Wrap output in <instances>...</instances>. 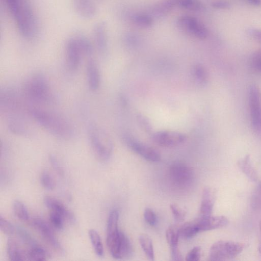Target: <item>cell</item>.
<instances>
[{
    "label": "cell",
    "instance_id": "6da1fadb",
    "mask_svg": "<svg viewBox=\"0 0 261 261\" xmlns=\"http://www.w3.org/2000/svg\"><path fill=\"white\" fill-rule=\"evenodd\" d=\"M4 1L20 36L27 40L35 39L39 26L32 1Z\"/></svg>",
    "mask_w": 261,
    "mask_h": 261
},
{
    "label": "cell",
    "instance_id": "7a4b0ae2",
    "mask_svg": "<svg viewBox=\"0 0 261 261\" xmlns=\"http://www.w3.org/2000/svg\"><path fill=\"white\" fill-rule=\"evenodd\" d=\"M28 112L43 128L57 138L68 140L75 135L73 124L59 113L36 107L28 109Z\"/></svg>",
    "mask_w": 261,
    "mask_h": 261
},
{
    "label": "cell",
    "instance_id": "3957f363",
    "mask_svg": "<svg viewBox=\"0 0 261 261\" xmlns=\"http://www.w3.org/2000/svg\"><path fill=\"white\" fill-rule=\"evenodd\" d=\"M22 93L28 100L37 104L49 103L54 99L48 81L41 73L33 74L25 81Z\"/></svg>",
    "mask_w": 261,
    "mask_h": 261
},
{
    "label": "cell",
    "instance_id": "277c9868",
    "mask_svg": "<svg viewBox=\"0 0 261 261\" xmlns=\"http://www.w3.org/2000/svg\"><path fill=\"white\" fill-rule=\"evenodd\" d=\"M91 148L95 156L101 162L108 161L113 151V143L107 133L100 127L91 124L88 130Z\"/></svg>",
    "mask_w": 261,
    "mask_h": 261
},
{
    "label": "cell",
    "instance_id": "5b68a950",
    "mask_svg": "<svg viewBox=\"0 0 261 261\" xmlns=\"http://www.w3.org/2000/svg\"><path fill=\"white\" fill-rule=\"evenodd\" d=\"M244 245L230 241H219L211 246L209 252L211 260H225L233 258L243 250Z\"/></svg>",
    "mask_w": 261,
    "mask_h": 261
},
{
    "label": "cell",
    "instance_id": "8992f818",
    "mask_svg": "<svg viewBox=\"0 0 261 261\" xmlns=\"http://www.w3.org/2000/svg\"><path fill=\"white\" fill-rule=\"evenodd\" d=\"M168 175L172 185L180 189L189 187L194 178V173L192 168L180 162H174L170 166Z\"/></svg>",
    "mask_w": 261,
    "mask_h": 261
},
{
    "label": "cell",
    "instance_id": "52a82bcc",
    "mask_svg": "<svg viewBox=\"0 0 261 261\" xmlns=\"http://www.w3.org/2000/svg\"><path fill=\"white\" fill-rule=\"evenodd\" d=\"M248 100L252 128L256 135L261 136V93L254 85L249 88Z\"/></svg>",
    "mask_w": 261,
    "mask_h": 261
},
{
    "label": "cell",
    "instance_id": "ba28073f",
    "mask_svg": "<svg viewBox=\"0 0 261 261\" xmlns=\"http://www.w3.org/2000/svg\"><path fill=\"white\" fill-rule=\"evenodd\" d=\"M177 24L182 31L197 39L204 40L208 36L205 25L193 16H181L178 19Z\"/></svg>",
    "mask_w": 261,
    "mask_h": 261
},
{
    "label": "cell",
    "instance_id": "9c48e42d",
    "mask_svg": "<svg viewBox=\"0 0 261 261\" xmlns=\"http://www.w3.org/2000/svg\"><path fill=\"white\" fill-rule=\"evenodd\" d=\"M153 141L159 146L173 147L183 144L186 140V135L174 130H160L152 135Z\"/></svg>",
    "mask_w": 261,
    "mask_h": 261
},
{
    "label": "cell",
    "instance_id": "30bf717a",
    "mask_svg": "<svg viewBox=\"0 0 261 261\" xmlns=\"http://www.w3.org/2000/svg\"><path fill=\"white\" fill-rule=\"evenodd\" d=\"M124 139L126 144L132 150L145 160L151 162H158L160 161V154L154 148L129 136L125 135Z\"/></svg>",
    "mask_w": 261,
    "mask_h": 261
},
{
    "label": "cell",
    "instance_id": "8fae6325",
    "mask_svg": "<svg viewBox=\"0 0 261 261\" xmlns=\"http://www.w3.org/2000/svg\"><path fill=\"white\" fill-rule=\"evenodd\" d=\"M65 55L68 68L72 71H76L84 55L75 36L67 40L65 46Z\"/></svg>",
    "mask_w": 261,
    "mask_h": 261
},
{
    "label": "cell",
    "instance_id": "7c38bea8",
    "mask_svg": "<svg viewBox=\"0 0 261 261\" xmlns=\"http://www.w3.org/2000/svg\"><path fill=\"white\" fill-rule=\"evenodd\" d=\"M108 248L111 255L115 259L128 258L133 253V247L130 241L121 231H120L118 237Z\"/></svg>",
    "mask_w": 261,
    "mask_h": 261
},
{
    "label": "cell",
    "instance_id": "4fadbf2b",
    "mask_svg": "<svg viewBox=\"0 0 261 261\" xmlns=\"http://www.w3.org/2000/svg\"><path fill=\"white\" fill-rule=\"evenodd\" d=\"M198 232L223 227L227 225L228 219L223 216H202L193 220Z\"/></svg>",
    "mask_w": 261,
    "mask_h": 261
},
{
    "label": "cell",
    "instance_id": "5bb4252c",
    "mask_svg": "<svg viewBox=\"0 0 261 261\" xmlns=\"http://www.w3.org/2000/svg\"><path fill=\"white\" fill-rule=\"evenodd\" d=\"M32 226L42 237L57 251L62 252L63 248L48 224L41 218H35L32 221Z\"/></svg>",
    "mask_w": 261,
    "mask_h": 261
},
{
    "label": "cell",
    "instance_id": "9a60e30c",
    "mask_svg": "<svg viewBox=\"0 0 261 261\" xmlns=\"http://www.w3.org/2000/svg\"><path fill=\"white\" fill-rule=\"evenodd\" d=\"M94 46L101 55L106 53L108 48L107 25L105 21H100L95 24L93 29Z\"/></svg>",
    "mask_w": 261,
    "mask_h": 261
},
{
    "label": "cell",
    "instance_id": "2e32d148",
    "mask_svg": "<svg viewBox=\"0 0 261 261\" xmlns=\"http://www.w3.org/2000/svg\"><path fill=\"white\" fill-rule=\"evenodd\" d=\"M74 11L83 19H91L97 13V7L94 0H72Z\"/></svg>",
    "mask_w": 261,
    "mask_h": 261
},
{
    "label": "cell",
    "instance_id": "e0dca14e",
    "mask_svg": "<svg viewBox=\"0 0 261 261\" xmlns=\"http://www.w3.org/2000/svg\"><path fill=\"white\" fill-rule=\"evenodd\" d=\"M179 227L176 225L170 226L166 230L167 241L171 248V257L173 260L179 261L182 259V255L178 248Z\"/></svg>",
    "mask_w": 261,
    "mask_h": 261
},
{
    "label": "cell",
    "instance_id": "ac0fdd59",
    "mask_svg": "<svg viewBox=\"0 0 261 261\" xmlns=\"http://www.w3.org/2000/svg\"><path fill=\"white\" fill-rule=\"evenodd\" d=\"M86 75L89 88L92 91L97 90L100 84V74L96 61L92 58L87 63Z\"/></svg>",
    "mask_w": 261,
    "mask_h": 261
},
{
    "label": "cell",
    "instance_id": "d6986e66",
    "mask_svg": "<svg viewBox=\"0 0 261 261\" xmlns=\"http://www.w3.org/2000/svg\"><path fill=\"white\" fill-rule=\"evenodd\" d=\"M8 127L10 131L15 135L24 136L29 133V127L25 120L16 113H12L9 116Z\"/></svg>",
    "mask_w": 261,
    "mask_h": 261
},
{
    "label": "cell",
    "instance_id": "ffe728a7",
    "mask_svg": "<svg viewBox=\"0 0 261 261\" xmlns=\"http://www.w3.org/2000/svg\"><path fill=\"white\" fill-rule=\"evenodd\" d=\"M44 201L46 207L50 210V211L60 214L64 219H67L70 222L75 221V219L72 213L60 200L54 197L46 196L44 198Z\"/></svg>",
    "mask_w": 261,
    "mask_h": 261
},
{
    "label": "cell",
    "instance_id": "44dd1931",
    "mask_svg": "<svg viewBox=\"0 0 261 261\" xmlns=\"http://www.w3.org/2000/svg\"><path fill=\"white\" fill-rule=\"evenodd\" d=\"M215 198L216 194L214 189L210 187L203 189L200 207V215H211Z\"/></svg>",
    "mask_w": 261,
    "mask_h": 261
},
{
    "label": "cell",
    "instance_id": "7402d4cb",
    "mask_svg": "<svg viewBox=\"0 0 261 261\" xmlns=\"http://www.w3.org/2000/svg\"><path fill=\"white\" fill-rule=\"evenodd\" d=\"M9 257L11 260H28L27 253H25L18 243L13 239H9L7 244Z\"/></svg>",
    "mask_w": 261,
    "mask_h": 261
},
{
    "label": "cell",
    "instance_id": "603a6c76",
    "mask_svg": "<svg viewBox=\"0 0 261 261\" xmlns=\"http://www.w3.org/2000/svg\"><path fill=\"white\" fill-rule=\"evenodd\" d=\"M175 7L173 0H164L153 5L151 13L155 17L166 16Z\"/></svg>",
    "mask_w": 261,
    "mask_h": 261
},
{
    "label": "cell",
    "instance_id": "cb8c5ba5",
    "mask_svg": "<svg viewBox=\"0 0 261 261\" xmlns=\"http://www.w3.org/2000/svg\"><path fill=\"white\" fill-rule=\"evenodd\" d=\"M238 166L242 171L253 181L258 178L256 170L253 166L249 155H247L238 162Z\"/></svg>",
    "mask_w": 261,
    "mask_h": 261
},
{
    "label": "cell",
    "instance_id": "d4e9b609",
    "mask_svg": "<svg viewBox=\"0 0 261 261\" xmlns=\"http://www.w3.org/2000/svg\"><path fill=\"white\" fill-rule=\"evenodd\" d=\"M118 219V211L116 210L111 211L107 222V238L113 237L119 232Z\"/></svg>",
    "mask_w": 261,
    "mask_h": 261
},
{
    "label": "cell",
    "instance_id": "484cf974",
    "mask_svg": "<svg viewBox=\"0 0 261 261\" xmlns=\"http://www.w3.org/2000/svg\"><path fill=\"white\" fill-rule=\"evenodd\" d=\"M192 75L197 84L204 85L208 80V74L205 67L200 64L194 65L191 69Z\"/></svg>",
    "mask_w": 261,
    "mask_h": 261
},
{
    "label": "cell",
    "instance_id": "4316f807",
    "mask_svg": "<svg viewBox=\"0 0 261 261\" xmlns=\"http://www.w3.org/2000/svg\"><path fill=\"white\" fill-rule=\"evenodd\" d=\"M75 36L83 55L87 57L92 56L94 52V46L90 40L82 34H77Z\"/></svg>",
    "mask_w": 261,
    "mask_h": 261
},
{
    "label": "cell",
    "instance_id": "83f0119b",
    "mask_svg": "<svg viewBox=\"0 0 261 261\" xmlns=\"http://www.w3.org/2000/svg\"><path fill=\"white\" fill-rule=\"evenodd\" d=\"M88 234L95 253L97 256L102 257L104 250L99 234L95 230L92 229L89 230Z\"/></svg>",
    "mask_w": 261,
    "mask_h": 261
},
{
    "label": "cell",
    "instance_id": "f1b7e54d",
    "mask_svg": "<svg viewBox=\"0 0 261 261\" xmlns=\"http://www.w3.org/2000/svg\"><path fill=\"white\" fill-rule=\"evenodd\" d=\"M140 244L149 259H154V251L151 239L148 235L142 234L139 237Z\"/></svg>",
    "mask_w": 261,
    "mask_h": 261
},
{
    "label": "cell",
    "instance_id": "f546056e",
    "mask_svg": "<svg viewBox=\"0 0 261 261\" xmlns=\"http://www.w3.org/2000/svg\"><path fill=\"white\" fill-rule=\"evenodd\" d=\"M28 260H45L47 259V254L46 251L38 245L30 247L27 252Z\"/></svg>",
    "mask_w": 261,
    "mask_h": 261
},
{
    "label": "cell",
    "instance_id": "4dcf8cb0",
    "mask_svg": "<svg viewBox=\"0 0 261 261\" xmlns=\"http://www.w3.org/2000/svg\"><path fill=\"white\" fill-rule=\"evenodd\" d=\"M175 6L192 11H198L202 8L199 0H173Z\"/></svg>",
    "mask_w": 261,
    "mask_h": 261
},
{
    "label": "cell",
    "instance_id": "1f68e13d",
    "mask_svg": "<svg viewBox=\"0 0 261 261\" xmlns=\"http://www.w3.org/2000/svg\"><path fill=\"white\" fill-rule=\"evenodd\" d=\"M179 236L184 239H190L198 233L196 226L192 220L184 224L179 228Z\"/></svg>",
    "mask_w": 261,
    "mask_h": 261
},
{
    "label": "cell",
    "instance_id": "d6a6232c",
    "mask_svg": "<svg viewBox=\"0 0 261 261\" xmlns=\"http://www.w3.org/2000/svg\"><path fill=\"white\" fill-rule=\"evenodd\" d=\"M132 20L135 25L141 28H148L153 24L152 17L147 14H136L132 17Z\"/></svg>",
    "mask_w": 261,
    "mask_h": 261
},
{
    "label": "cell",
    "instance_id": "836d02e7",
    "mask_svg": "<svg viewBox=\"0 0 261 261\" xmlns=\"http://www.w3.org/2000/svg\"><path fill=\"white\" fill-rule=\"evenodd\" d=\"M13 211L20 220L28 221L29 218L28 211L25 205L21 201L16 200L13 203Z\"/></svg>",
    "mask_w": 261,
    "mask_h": 261
},
{
    "label": "cell",
    "instance_id": "e575fe53",
    "mask_svg": "<svg viewBox=\"0 0 261 261\" xmlns=\"http://www.w3.org/2000/svg\"><path fill=\"white\" fill-rule=\"evenodd\" d=\"M251 205L254 210L261 211V181L253 192Z\"/></svg>",
    "mask_w": 261,
    "mask_h": 261
},
{
    "label": "cell",
    "instance_id": "d590c367",
    "mask_svg": "<svg viewBox=\"0 0 261 261\" xmlns=\"http://www.w3.org/2000/svg\"><path fill=\"white\" fill-rule=\"evenodd\" d=\"M42 186L47 190H52L56 187V183L51 175L47 171H44L40 176Z\"/></svg>",
    "mask_w": 261,
    "mask_h": 261
},
{
    "label": "cell",
    "instance_id": "8d00e7d4",
    "mask_svg": "<svg viewBox=\"0 0 261 261\" xmlns=\"http://www.w3.org/2000/svg\"><path fill=\"white\" fill-rule=\"evenodd\" d=\"M250 64L254 71L261 74V49L252 54L250 57Z\"/></svg>",
    "mask_w": 261,
    "mask_h": 261
},
{
    "label": "cell",
    "instance_id": "74e56055",
    "mask_svg": "<svg viewBox=\"0 0 261 261\" xmlns=\"http://www.w3.org/2000/svg\"><path fill=\"white\" fill-rule=\"evenodd\" d=\"M16 231L21 240L30 247L38 245L32 236L24 229L16 228Z\"/></svg>",
    "mask_w": 261,
    "mask_h": 261
},
{
    "label": "cell",
    "instance_id": "f35d334b",
    "mask_svg": "<svg viewBox=\"0 0 261 261\" xmlns=\"http://www.w3.org/2000/svg\"><path fill=\"white\" fill-rule=\"evenodd\" d=\"M64 218L60 214L50 211L49 220L52 225L57 229H61L64 227Z\"/></svg>",
    "mask_w": 261,
    "mask_h": 261
},
{
    "label": "cell",
    "instance_id": "ab89813d",
    "mask_svg": "<svg viewBox=\"0 0 261 261\" xmlns=\"http://www.w3.org/2000/svg\"><path fill=\"white\" fill-rule=\"evenodd\" d=\"M0 228L3 232L9 236L16 232V227L2 216H0Z\"/></svg>",
    "mask_w": 261,
    "mask_h": 261
},
{
    "label": "cell",
    "instance_id": "60d3db41",
    "mask_svg": "<svg viewBox=\"0 0 261 261\" xmlns=\"http://www.w3.org/2000/svg\"><path fill=\"white\" fill-rule=\"evenodd\" d=\"M137 119L140 127L147 133H150L152 131V126L148 118L142 114L137 115Z\"/></svg>",
    "mask_w": 261,
    "mask_h": 261
},
{
    "label": "cell",
    "instance_id": "b9f144b4",
    "mask_svg": "<svg viewBox=\"0 0 261 261\" xmlns=\"http://www.w3.org/2000/svg\"><path fill=\"white\" fill-rule=\"evenodd\" d=\"M172 215L178 221H182L186 217L187 212L175 204H171L170 205Z\"/></svg>",
    "mask_w": 261,
    "mask_h": 261
},
{
    "label": "cell",
    "instance_id": "7bdbcfd3",
    "mask_svg": "<svg viewBox=\"0 0 261 261\" xmlns=\"http://www.w3.org/2000/svg\"><path fill=\"white\" fill-rule=\"evenodd\" d=\"M200 247L199 246H195L188 253L185 259L187 261H198L200 259Z\"/></svg>",
    "mask_w": 261,
    "mask_h": 261
},
{
    "label": "cell",
    "instance_id": "ee69618b",
    "mask_svg": "<svg viewBox=\"0 0 261 261\" xmlns=\"http://www.w3.org/2000/svg\"><path fill=\"white\" fill-rule=\"evenodd\" d=\"M144 217L146 222L150 225L153 226L156 222V217L154 212L150 208H147L144 212Z\"/></svg>",
    "mask_w": 261,
    "mask_h": 261
},
{
    "label": "cell",
    "instance_id": "f6af8a7d",
    "mask_svg": "<svg viewBox=\"0 0 261 261\" xmlns=\"http://www.w3.org/2000/svg\"><path fill=\"white\" fill-rule=\"evenodd\" d=\"M49 162L55 170L59 174L63 175V171L60 166V164L59 163L56 157L53 155L50 154L49 156Z\"/></svg>",
    "mask_w": 261,
    "mask_h": 261
},
{
    "label": "cell",
    "instance_id": "bcb514c9",
    "mask_svg": "<svg viewBox=\"0 0 261 261\" xmlns=\"http://www.w3.org/2000/svg\"><path fill=\"white\" fill-rule=\"evenodd\" d=\"M247 33L254 40L261 43V29H249L248 30Z\"/></svg>",
    "mask_w": 261,
    "mask_h": 261
},
{
    "label": "cell",
    "instance_id": "7dc6e473",
    "mask_svg": "<svg viewBox=\"0 0 261 261\" xmlns=\"http://www.w3.org/2000/svg\"><path fill=\"white\" fill-rule=\"evenodd\" d=\"M213 8L217 9H227L230 7V4L224 1H217L211 4Z\"/></svg>",
    "mask_w": 261,
    "mask_h": 261
},
{
    "label": "cell",
    "instance_id": "c3c4849f",
    "mask_svg": "<svg viewBox=\"0 0 261 261\" xmlns=\"http://www.w3.org/2000/svg\"><path fill=\"white\" fill-rule=\"evenodd\" d=\"M250 5L254 7L261 6V0H245Z\"/></svg>",
    "mask_w": 261,
    "mask_h": 261
},
{
    "label": "cell",
    "instance_id": "681fc988",
    "mask_svg": "<svg viewBox=\"0 0 261 261\" xmlns=\"http://www.w3.org/2000/svg\"><path fill=\"white\" fill-rule=\"evenodd\" d=\"M259 233L260 235V240L258 245V250L259 254L261 255V220L259 221Z\"/></svg>",
    "mask_w": 261,
    "mask_h": 261
}]
</instances>
